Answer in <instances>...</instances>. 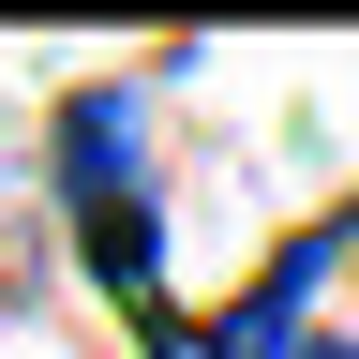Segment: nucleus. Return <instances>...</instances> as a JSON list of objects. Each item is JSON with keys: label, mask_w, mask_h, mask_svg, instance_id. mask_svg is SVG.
<instances>
[{"label": "nucleus", "mask_w": 359, "mask_h": 359, "mask_svg": "<svg viewBox=\"0 0 359 359\" xmlns=\"http://www.w3.org/2000/svg\"><path fill=\"white\" fill-rule=\"evenodd\" d=\"M344 269H359V224H344Z\"/></svg>", "instance_id": "obj_2"}, {"label": "nucleus", "mask_w": 359, "mask_h": 359, "mask_svg": "<svg viewBox=\"0 0 359 359\" xmlns=\"http://www.w3.org/2000/svg\"><path fill=\"white\" fill-rule=\"evenodd\" d=\"M299 359H344V344H299Z\"/></svg>", "instance_id": "obj_1"}]
</instances>
